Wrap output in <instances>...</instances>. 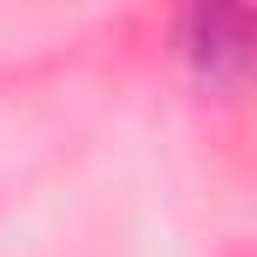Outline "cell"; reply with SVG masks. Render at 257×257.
I'll list each match as a JSON object with an SVG mask.
<instances>
[{
	"label": "cell",
	"mask_w": 257,
	"mask_h": 257,
	"mask_svg": "<svg viewBox=\"0 0 257 257\" xmlns=\"http://www.w3.org/2000/svg\"><path fill=\"white\" fill-rule=\"evenodd\" d=\"M180 48L209 90H239L257 72V12L245 6H197L180 24Z\"/></svg>",
	"instance_id": "6da1fadb"
}]
</instances>
